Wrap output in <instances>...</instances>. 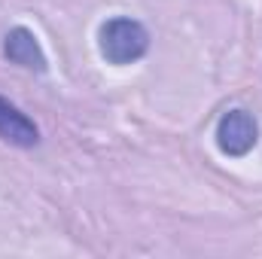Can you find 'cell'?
Wrapping results in <instances>:
<instances>
[{
  "label": "cell",
  "mask_w": 262,
  "mask_h": 259,
  "mask_svg": "<svg viewBox=\"0 0 262 259\" xmlns=\"http://www.w3.org/2000/svg\"><path fill=\"white\" fill-rule=\"evenodd\" d=\"M259 143V122L247 110H229L216 122V146L223 156L241 159Z\"/></svg>",
  "instance_id": "cell-2"
},
{
  "label": "cell",
  "mask_w": 262,
  "mask_h": 259,
  "mask_svg": "<svg viewBox=\"0 0 262 259\" xmlns=\"http://www.w3.org/2000/svg\"><path fill=\"white\" fill-rule=\"evenodd\" d=\"M0 140H6V143H12V146H21V149L40 143L37 125H34L15 104H9L6 98H0Z\"/></svg>",
  "instance_id": "cell-4"
},
{
  "label": "cell",
  "mask_w": 262,
  "mask_h": 259,
  "mask_svg": "<svg viewBox=\"0 0 262 259\" xmlns=\"http://www.w3.org/2000/svg\"><path fill=\"white\" fill-rule=\"evenodd\" d=\"M3 55H6L12 64L37 70V73H43V70L49 67L46 64V52L40 49L34 31H28V28H21V25L6 34V40H3Z\"/></svg>",
  "instance_id": "cell-3"
},
{
  "label": "cell",
  "mask_w": 262,
  "mask_h": 259,
  "mask_svg": "<svg viewBox=\"0 0 262 259\" xmlns=\"http://www.w3.org/2000/svg\"><path fill=\"white\" fill-rule=\"evenodd\" d=\"M98 49L110 64H134L149 52V31L128 15L107 18L98 31Z\"/></svg>",
  "instance_id": "cell-1"
}]
</instances>
